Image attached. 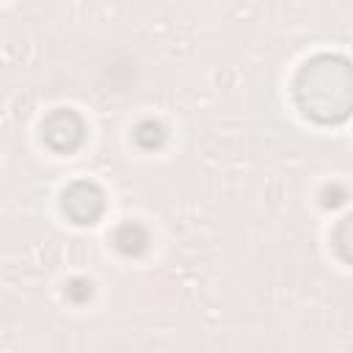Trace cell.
Listing matches in <instances>:
<instances>
[{
	"label": "cell",
	"mask_w": 353,
	"mask_h": 353,
	"mask_svg": "<svg viewBox=\"0 0 353 353\" xmlns=\"http://www.w3.org/2000/svg\"><path fill=\"white\" fill-rule=\"evenodd\" d=\"M295 102L320 124L345 121L353 113V63L342 55H314L298 69Z\"/></svg>",
	"instance_id": "6da1fadb"
},
{
	"label": "cell",
	"mask_w": 353,
	"mask_h": 353,
	"mask_svg": "<svg viewBox=\"0 0 353 353\" xmlns=\"http://www.w3.org/2000/svg\"><path fill=\"white\" fill-rule=\"evenodd\" d=\"M83 119L69 110V108H61V110H52L44 124H41V135H44V143L55 152H74L80 143H83Z\"/></svg>",
	"instance_id": "7a4b0ae2"
},
{
	"label": "cell",
	"mask_w": 353,
	"mask_h": 353,
	"mask_svg": "<svg viewBox=\"0 0 353 353\" xmlns=\"http://www.w3.org/2000/svg\"><path fill=\"white\" fill-rule=\"evenodd\" d=\"M61 204H63V212L74 223H94L105 210V196L94 182L80 179V182H72L63 190V201Z\"/></svg>",
	"instance_id": "3957f363"
},
{
	"label": "cell",
	"mask_w": 353,
	"mask_h": 353,
	"mask_svg": "<svg viewBox=\"0 0 353 353\" xmlns=\"http://www.w3.org/2000/svg\"><path fill=\"white\" fill-rule=\"evenodd\" d=\"M113 243H116V248H119L121 254L135 256V254H141V251L146 248L149 234H146V229H143L141 223H124V226H119V229H116Z\"/></svg>",
	"instance_id": "277c9868"
},
{
	"label": "cell",
	"mask_w": 353,
	"mask_h": 353,
	"mask_svg": "<svg viewBox=\"0 0 353 353\" xmlns=\"http://www.w3.org/2000/svg\"><path fill=\"white\" fill-rule=\"evenodd\" d=\"M334 245L342 259L353 262V215H345L339 221V226L334 229Z\"/></svg>",
	"instance_id": "5b68a950"
},
{
	"label": "cell",
	"mask_w": 353,
	"mask_h": 353,
	"mask_svg": "<svg viewBox=\"0 0 353 353\" xmlns=\"http://www.w3.org/2000/svg\"><path fill=\"white\" fill-rule=\"evenodd\" d=\"M163 138H165V132H163V127H160L157 121H141V124L135 127V141H138L143 149L160 146Z\"/></svg>",
	"instance_id": "8992f818"
}]
</instances>
